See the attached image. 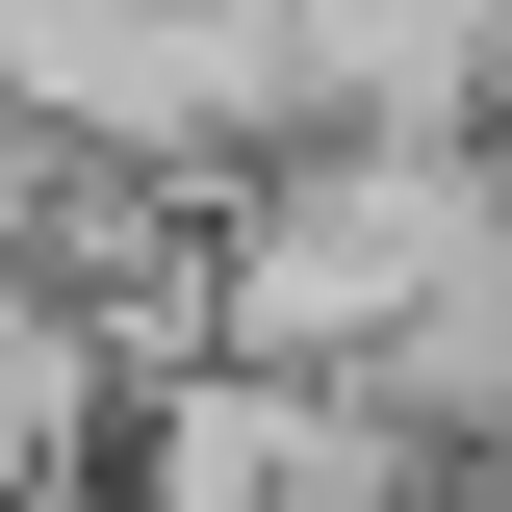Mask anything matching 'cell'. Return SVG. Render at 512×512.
<instances>
[{"label":"cell","instance_id":"5","mask_svg":"<svg viewBox=\"0 0 512 512\" xmlns=\"http://www.w3.org/2000/svg\"><path fill=\"white\" fill-rule=\"evenodd\" d=\"M52 231H77V154H52V128H0V282H52Z\"/></svg>","mask_w":512,"mask_h":512},{"label":"cell","instance_id":"3","mask_svg":"<svg viewBox=\"0 0 512 512\" xmlns=\"http://www.w3.org/2000/svg\"><path fill=\"white\" fill-rule=\"evenodd\" d=\"M359 410H384L410 461H436V487H487V436H512V231L461 256V282H410V308H384Z\"/></svg>","mask_w":512,"mask_h":512},{"label":"cell","instance_id":"2","mask_svg":"<svg viewBox=\"0 0 512 512\" xmlns=\"http://www.w3.org/2000/svg\"><path fill=\"white\" fill-rule=\"evenodd\" d=\"M282 103L308 128H410V154H487V0H282Z\"/></svg>","mask_w":512,"mask_h":512},{"label":"cell","instance_id":"1","mask_svg":"<svg viewBox=\"0 0 512 512\" xmlns=\"http://www.w3.org/2000/svg\"><path fill=\"white\" fill-rule=\"evenodd\" d=\"M487 256V154H410V128H282L231 205H205V359L256 384H359L410 282Z\"/></svg>","mask_w":512,"mask_h":512},{"label":"cell","instance_id":"4","mask_svg":"<svg viewBox=\"0 0 512 512\" xmlns=\"http://www.w3.org/2000/svg\"><path fill=\"white\" fill-rule=\"evenodd\" d=\"M103 410H128V359L52 308V282H0V512H77L103 487Z\"/></svg>","mask_w":512,"mask_h":512}]
</instances>
